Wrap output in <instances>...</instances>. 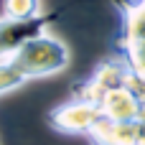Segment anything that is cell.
<instances>
[{
  "label": "cell",
  "instance_id": "1",
  "mask_svg": "<svg viewBox=\"0 0 145 145\" xmlns=\"http://www.w3.org/2000/svg\"><path fill=\"white\" fill-rule=\"evenodd\" d=\"M18 71L25 76V82L31 79H43V76H54L59 71H64L71 61L69 46L48 33L28 41L25 46H20L13 56H8Z\"/></svg>",
  "mask_w": 145,
  "mask_h": 145
},
{
  "label": "cell",
  "instance_id": "2",
  "mask_svg": "<svg viewBox=\"0 0 145 145\" xmlns=\"http://www.w3.org/2000/svg\"><path fill=\"white\" fill-rule=\"evenodd\" d=\"M120 10L117 56L145 82V0H112Z\"/></svg>",
  "mask_w": 145,
  "mask_h": 145
},
{
  "label": "cell",
  "instance_id": "4",
  "mask_svg": "<svg viewBox=\"0 0 145 145\" xmlns=\"http://www.w3.org/2000/svg\"><path fill=\"white\" fill-rule=\"evenodd\" d=\"M99 120H102L99 107H94L92 102L76 99V97L71 102H66V105L48 112L51 127L56 133H64V135H84V138H89Z\"/></svg>",
  "mask_w": 145,
  "mask_h": 145
},
{
  "label": "cell",
  "instance_id": "3",
  "mask_svg": "<svg viewBox=\"0 0 145 145\" xmlns=\"http://www.w3.org/2000/svg\"><path fill=\"white\" fill-rule=\"evenodd\" d=\"M61 18V10H51V13H38L33 18H0V59L13 56L20 46H25L28 41L38 38L46 33V28L51 23H56Z\"/></svg>",
  "mask_w": 145,
  "mask_h": 145
},
{
  "label": "cell",
  "instance_id": "7",
  "mask_svg": "<svg viewBox=\"0 0 145 145\" xmlns=\"http://www.w3.org/2000/svg\"><path fill=\"white\" fill-rule=\"evenodd\" d=\"M92 145H107V143H92Z\"/></svg>",
  "mask_w": 145,
  "mask_h": 145
},
{
  "label": "cell",
  "instance_id": "5",
  "mask_svg": "<svg viewBox=\"0 0 145 145\" xmlns=\"http://www.w3.org/2000/svg\"><path fill=\"white\" fill-rule=\"evenodd\" d=\"M41 13V0H3L5 18H33Z\"/></svg>",
  "mask_w": 145,
  "mask_h": 145
},
{
  "label": "cell",
  "instance_id": "6",
  "mask_svg": "<svg viewBox=\"0 0 145 145\" xmlns=\"http://www.w3.org/2000/svg\"><path fill=\"white\" fill-rule=\"evenodd\" d=\"M25 84V76L18 71V66L10 59H0V94H8Z\"/></svg>",
  "mask_w": 145,
  "mask_h": 145
}]
</instances>
